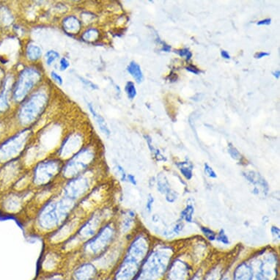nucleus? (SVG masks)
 Here are the masks:
<instances>
[{
  "label": "nucleus",
  "mask_w": 280,
  "mask_h": 280,
  "mask_svg": "<svg viewBox=\"0 0 280 280\" xmlns=\"http://www.w3.org/2000/svg\"><path fill=\"white\" fill-rule=\"evenodd\" d=\"M103 174V172L100 169V165L98 164L84 173L60 183L58 192L79 203L98 184L104 181Z\"/></svg>",
  "instance_id": "nucleus-2"
},
{
  "label": "nucleus",
  "mask_w": 280,
  "mask_h": 280,
  "mask_svg": "<svg viewBox=\"0 0 280 280\" xmlns=\"http://www.w3.org/2000/svg\"><path fill=\"white\" fill-rule=\"evenodd\" d=\"M174 52L179 54L181 57H186V60H188L192 57V54L188 49V48H184V49L176 50Z\"/></svg>",
  "instance_id": "nucleus-20"
},
{
  "label": "nucleus",
  "mask_w": 280,
  "mask_h": 280,
  "mask_svg": "<svg viewBox=\"0 0 280 280\" xmlns=\"http://www.w3.org/2000/svg\"><path fill=\"white\" fill-rule=\"evenodd\" d=\"M229 153L234 160H240L241 158V155L240 154L239 152L231 145L229 146Z\"/></svg>",
  "instance_id": "nucleus-21"
},
{
  "label": "nucleus",
  "mask_w": 280,
  "mask_h": 280,
  "mask_svg": "<svg viewBox=\"0 0 280 280\" xmlns=\"http://www.w3.org/2000/svg\"><path fill=\"white\" fill-rule=\"evenodd\" d=\"M27 56L31 60H37L41 58L42 55V50L38 46L34 45H30L27 48Z\"/></svg>",
  "instance_id": "nucleus-13"
},
{
  "label": "nucleus",
  "mask_w": 280,
  "mask_h": 280,
  "mask_svg": "<svg viewBox=\"0 0 280 280\" xmlns=\"http://www.w3.org/2000/svg\"><path fill=\"white\" fill-rule=\"evenodd\" d=\"M194 213V208L191 205H188L182 213L183 217L188 222H191L192 220V215Z\"/></svg>",
  "instance_id": "nucleus-17"
},
{
  "label": "nucleus",
  "mask_w": 280,
  "mask_h": 280,
  "mask_svg": "<svg viewBox=\"0 0 280 280\" xmlns=\"http://www.w3.org/2000/svg\"><path fill=\"white\" fill-rule=\"evenodd\" d=\"M126 91L129 98L134 99L135 98L136 96V90L134 83L131 82H128L126 86Z\"/></svg>",
  "instance_id": "nucleus-16"
},
{
  "label": "nucleus",
  "mask_w": 280,
  "mask_h": 280,
  "mask_svg": "<svg viewBox=\"0 0 280 280\" xmlns=\"http://www.w3.org/2000/svg\"><path fill=\"white\" fill-rule=\"evenodd\" d=\"M127 71L131 74V77L135 79L137 83H141L143 81V74L141 68L137 63L134 61L131 62L127 67Z\"/></svg>",
  "instance_id": "nucleus-12"
},
{
  "label": "nucleus",
  "mask_w": 280,
  "mask_h": 280,
  "mask_svg": "<svg viewBox=\"0 0 280 280\" xmlns=\"http://www.w3.org/2000/svg\"><path fill=\"white\" fill-rule=\"evenodd\" d=\"M113 211L109 204H104L84 218L74 236L83 245L99 231L106 223L112 220Z\"/></svg>",
  "instance_id": "nucleus-6"
},
{
  "label": "nucleus",
  "mask_w": 280,
  "mask_h": 280,
  "mask_svg": "<svg viewBox=\"0 0 280 280\" xmlns=\"http://www.w3.org/2000/svg\"><path fill=\"white\" fill-rule=\"evenodd\" d=\"M41 280H65V279L63 274H60V273L53 272V273H51V274H48L47 275L45 276L44 278H43V279Z\"/></svg>",
  "instance_id": "nucleus-18"
},
{
  "label": "nucleus",
  "mask_w": 280,
  "mask_h": 280,
  "mask_svg": "<svg viewBox=\"0 0 280 280\" xmlns=\"http://www.w3.org/2000/svg\"><path fill=\"white\" fill-rule=\"evenodd\" d=\"M78 203L58 192L36 209L29 218V230L44 238L72 217Z\"/></svg>",
  "instance_id": "nucleus-1"
},
{
  "label": "nucleus",
  "mask_w": 280,
  "mask_h": 280,
  "mask_svg": "<svg viewBox=\"0 0 280 280\" xmlns=\"http://www.w3.org/2000/svg\"><path fill=\"white\" fill-rule=\"evenodd\" d=\"M183 229V224H179L176 227V229H174V231L177 233H179L180 231H181V230Z\"/></svg>",
  "instance_id": "nucleus-35"
},
{
  "label": "nucleus",
  "mask_w": 280,
  "mask_h": 280,
  "mask_svg": "<svg viewBox=\"0 0 280 280\" xmlns=\"http://www.w3.org/2000/svg\"><path fill=\"white\" fill-rule=\"evenodd\" d=\"M65 255L58 247H46L41 258V266L46 271H55L57 268L66 260Z\"/></svg>",
  "instance_id": "nucleus-9"
},
{
  "label": "nucleus",
  "mask_w": 280,
  "mask_h": 280,
  "mask_svg": "<svg viewBox=\"0 0 280 280\" xmlns=\"http://www.w3.org/2000/svg\"><path fill=\"white\" fill-rule=\"evenodd\" d=\"M178 167H179L180 170H181V172H182V174H184L186 179H191V176H192V172H191L192 167H188V163H186V162L178 164Z\"/></svg>",
  "instance_id": "nucleus-14"
},
{
  "label": "nucleus",
  "mask_w": 280,
  "mask_h": 280,
  "mask_svg": "<svg viewBox=\"0 0 280 280\" xmlns=\"http://www.w3.org/2000/svg\"><path fill=\"white\" fill-rule=\"evenodd\" d=\"M100 272L96 264L91 260H79L72 273L73 280H96Z\"/></svg>",
  "instance_id": "nucleus-10"
},
{
  "label": "nucleus",
  "mask_w": 280,
  "mask_h": 280,
  "mask_svg": "<svg viewBox=\"0 0 280 280\" xmlns=\"http://www.w3.org/2000/svg\"><path fill=\"white\" fill-rule=\"evenodd\" d=\"M51 77L52 78V79L55 82H56L59 84H63V78L60 77L58 74H57L55 72H52L51 73Z\"/></svg>",
  "instance_id": "nucleus-26"
},
{
  "label": "nucleus",
  "mask_w": 280,
  "mask_h": 280,
  "mask_svg": "<svg viewBox=\"0 0 280 280\" xmlns=\"http://www.w3.org/2000/svg\"><path fill=\"white\" fill-rule=\"evenodd\" d=\"M70 66V63L69 61L65 58H63L60 60V69L61 71L67 70V68H68V67Z\"/></svg>",
  "instance_id": "nucleus-24"
},
{
  "label": "nucleus",
  "mask_w": 280,
  "mask_h": 280,
  "mask_svg": "<svg viewBox=\"0 0 280 280\" xmlns=\"http://www.w3.org/2000/svg\"><path fill=\"white\" fill-rule=\"evenodd\" d=\"M98 150L96 145H85L72 158L63 162L60 181H68L98 165Z\"/></svg>",
  "instance_id": "nucleus-5"
},
{
  "label": "nucleus",
  "mask_w": 280,
  "mask_h": 280,
  "mask_svg": "<svg viewBox=\"0 0 280 280\" xmlns=\"http://www.w3.org/2000/svg\"><path fill=\"white\" fill-rule=\"evenodd\" d=\"M45 58H46V65H51V64L55 63V60H58L60 58V54L57 52V51H53V50H50V51L46 53Z\"/></svg>",
  "instance_id": "nucleus-15"
},
{
  "label": "nucleus",
  "mask_w": 280,
  "mask_h": 280,
  "mask_svg": "<svg viewBox=\"0 0 280 280\" xmlns=\"http://www.w3.org/2000/svg\"><path fill=\"white\" fill-rule=\"evenodd\" d=\"M84 218L85 217L84 216L75 211L66 222H64L56 231L44 237L46 246L51 247L61 246L63 243L68 241L71 237L77 233Z\"/></svg>",
  "instance_id": "nucleus-8"
},
{
  "label": "nucleus",
  "mask_w": 280,
  "mask_h": 280,
  "mask_svg": "<svg viewBox=\"0 0 280 280\" xmlns=\"http://www.w3.org/2000/svg\"><path fill=\"white\" fill-rule=\"evenodd\" d=\"M216 238H217L218 241L222 242L224 244H228L229 243V239H228L227 236H226L224 231H221Z\"/></svg>",
  "instance_id": "nucleus-23"
},
{
  "label": "nucleus",
  "mask_w": 280,
  "mask_h": 280,
  "mask_svg": "<svg viewBox=\"0 0 280 280\" xmlns=\"http://www.w3.org/2000/svg\"><path fill=\"white\" fill-rule=\"evenodd\" d=\"M116 170L117 173L120 174L121 181H122V182H126V178H127V174H126V171L124 170V169L122 168L120 165H117Z\"/></svg>",
  "instance_id": "nucleus-22"
},
{
  "label": "nucleus",
  "mask_w": 280,
  "mask_h": 280,
  "mask_svg": "<svg viewBox=\"0 0 280 280\" xmlns=\"http://www.w3.org/2000/svg\"><path fill=\"white\" fill-rule=\"evenodd\" d=\"M205 173L208 174L209 177L214 178V179L217 178V174H216L215 172L213 170L212 167H211L208 164H205Z\"/></svg>",
  "instance_id": "nucleus-25"
},
{
  "label": "nucleus",
  "mask_w": 280,
  "mask_h": 280,
  "mask_svg": "<svg viewBox=\"0 0 280 280\" xmlns=\"http://www.w3.org/2000/svg\"><path fill=\"white\" fill-rule=\"evenodd\" d=\"M202 231H203L204 235H205V236H206L207 238H208V239L210 240V241H214V240L216 239V238H217V236H216V234L214 233V231H212V230L208 229V228L202 227Z\"/></svg>",
  "instance_id": "nucleus-19"
},
{
  "label": "nucleus",
  "mask_w": 280,
  "mask_h": 280,
  "mask_svg": "<svg viewBox=\"0 0 280 280\" xmlns=\"http://www.w3.org/2000/svg\"><path fill=\"white\" fill-rule=\"evenodd\" d=\"M126 181H129L130 184L134 185V186H136V184H137V183H136L135 176H133V174H127Z\"/></svg>",
  "instance_id": "nucleus-28"
},
{
  "label": "nucleus",
  "mask_w": 280,
  "mask_h": 280,
  "mask_svg": "<svg viewBox=\"0 0 280 280\" xmlns=\"http://www.w3.org/2000/svg\"><path fill=\"white\" fill-rule=\"evenodd\" d=\"M221 55H222L223 58L227 59V60L228 59H231L229 53H228L227 51H224V50H222V51H221Z\"/></svg>",
  "instance_id": "nucleus-34"
},
{
  "label": "nucleus",
  "mask_w": 280,
  "mask_h": 280,
  "mask_svg": "<svg viewBox=\"0 0 280 280\" xmlns=\"http://www.w3.org/2000/svg\"><path fill=\"white\" fill-rule=\"evenodd\" d=\"M34 195L33 188L22 192L10 190L3 193V198L0 202L2 211L9 215H20L26 212Z\"/></svg>",
  "instance_id": "nucleus-7"
},
{
  "label": "nucleus",
  "mask_w": 280,
  "mask_h": 280,
  "mask_svg": "<svg viewBox=\"0 0 280 280\" xmlns=\"http://www.w3.org/2000/svg\"><path fill=\"white\" fill-rule=\"evenodd\" d=\"M162 44H163V47H162V51H166V52H169V51H170L171 49V46H169V45H167L165 44V43L161 42Z\"/></svg>",
  "instance_id": "nucleus-33"
},
{
  "label": "nucleus",
  "mask_w": 280,
  "mask_h": 280,
  "mask_svg": "<svg viewBox=\"0 0 280 280\" xmlns=\"http://www.w3.org/2000/svg\"><path fill=\"white\" fill-rule=\"evenodd\" d=\"M153 201H154V199L150 195L149 198L148 199V201H147L146 205V208L148 212H150V211H151L152 205H153Z\"/></svg>",
  "instance_id": "nucleus-29"
},
{
  "label": "nucleus",
  "mask_w": 280,
  "mask_h": 280,
  "mask_svg": "<svg viewBox=\"0 0 280 280\" xmlns=\"http://www.w3.org/2000/svg\"><path fill=\"white\" fill-rule=\"evenodd\" d=\"M273 75H274V77H276V79H279V75H280V72L279 70L276 71V72H274L273 73Z\"/></svg>",
  "instance_id": "nucleus-36"
},
{
  "label": "nucleus",
  "mask_w": 280,
  "mask_h": 280,
  "mask_svg": "<svg viewBox=\"0 0 280 280\" xmlns=\"http://www.w3.org/2000/svg\"><path fill=\"white\" fill-rule=\"evenodd\" d=\"M271 19H266L264 20H261L260 22H257V25H269L271 24Z\"/></svg>",
  "instance_id": "nucleus-32"
},
{
  "label": "nucleus",
  "mask_w": 280,
  "mask_h": 280,
  "mask_svg": "<svg viewBox=\"0 0 280 280\" xmlns=\"http://www.w3.org/2000/svg\"><path fill=\"white\" fill-rule=\"evenodd\" d=\"M63 165V161L55 155L39 161L29 169L32 188L38 190L61 182L60 174Z\"/></svg>",
  "instance_id": "nucleus-4"
},
{
  "label": "nucleus",
  "mask_w": 280,
  "mask_h": 280,
  "mask_svg": "<svg viewBox=\"0 0 280 280\" xmlns=\"http://www.w3.org/2000/svg\"><path fill=\"white\" fill-rule=\"evenodd\" d=\"M87 106L90 112L92 114L93 118H95V120H96L97 125H98V128H99L100 131H101L104 135L107 136H110L111 131H110V129H109L104 118L97 113L96 110H95L94 107H93L92 103H88Z\"/></svg>",
  "instance_id": "nucleus-11"
},
{
  "label": "nucleus",
  "mask_w": 280,
  "mask_h": 280,
  "mask_svg": "<svg viewBox=\"0 0 280 280\" xmlns=\"http://www.w3.org/2000/svg\"><path fill=\"white\" fill-rule=\"evenodd\" d=\"M80 80L82 81V82L84 83L85 85L88 86V87L92 88L93 90L98 89V87L96 84H93L91 81L87 80V79H84V78L80 77Z\"/></svg>",
  "instance_id": "nucleus-27"
},
{
  "label": "nucleus",
  "mask_w": 280,
  "mask_h": 280,
  "mask_svg": "<svg viewBox=\"0 0 280 280\" xmlns=\"http://www.w3.org/2000/svg\"><path fill=\"white\" fill-rule=\"evenodd\" d=\"M118 231L115 220L106 223L91 239L84 242L77 252L79 260H93L117 242Z\"/></svg>",
  "instance_id": "nucleus-3"
},
{
  "label": "nucleus",
  "mask_w": 280,
  "mask_h": 280,
  "mask_svg": "<svg viewBox=\"0 0 280 280\" xmlns=\"http://www.w3.org/2000/svg\"><path fill=\"white\" fill-rule=\"evenodd\" d=\"M186 69L188 72L193 73V74H199L201 72L199 69L197 68L196 67L193 66V65H189V66L186 67Z\"/></svg>",
  "instance_id": "nucleus-30"
},
{
  "label": "nucleus",
  "mask_w": 280,
  "mask_h": 280,
  "mask_svg": "<svg viewBox=\"0 0 280 280\" xmlns=\"http://www.w3.org/2000/svg\"><path fill=\"white\" fill-rule=\"evenodd\" d=\"M269 55H270L269 53L265 52V51H260V52L255 54V58L256 59H261L264 58V57L269 56Z\"/></svg>",
  "instance_id": "nucleus-31"
}]
</instances>
